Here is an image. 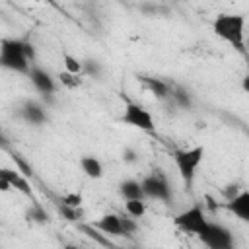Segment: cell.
Here are the masks:
<instances>
[{
    "label": "cell",
    "mask_w": 249,
    "mask_h": 249,
    "mask_svg": "<svg viewBox=\"0 0 249 249\" xmlns=\"http://www.w3.org/2000/svg\"><path fill=\"white\" fill-rule=\"evenodd\" d=\"M80 169L89 179H101L103 177V163L95 156H89V154L82 156L80 158Z\"/></svg>",
    "instance_id": "obj_14"
},
{
    "label": "cell",
    "mask_w": 249,
    "mask_h": 249,
    "mask_svg": "<svg viewBox=\"0 0 249 249\" xmlns=\"http://www.w3.org/2000/svg\"><path fill=\"white\" fill-rule=\"evenodd\" d=\"M99 231H103L109 237H121L124 235V228H123V216L115 214V212H107L103 216H99L95 222H91Z\"/></svg>",
    "instance_id": "obj_10"
},
{
    "label": "cell",
    "mask_w": 249,
    "mask_h": 249,
    "mask_svg": "<svg viewBox=\"0 0 249 249\" xmlns=\"http://www.w3.org/2000/svg\"><path fill=\"white\" fill-rule=\"evenodd\" d=\"M241 89H243L245 93H249V72L241 78Z\"/></svg>",
    "instance_id": "obj_27"
},
{
    "label": "cell",
    "mask_w": 249,
    "mask_h": 249,
    "mask_svg": "<svg viewBox=\"0 0 249 249\" xmlns=\"http://www.w3.org/2000/svg\"><path fill=\"white\" fill-rule=\"evenodd\" d=\"M202 161H204V146H193V148H183L173 152V163L187 189H193L196 171Z\"/></svg>",
    "instance_id": "obj_3"
},
{
    "label": "cell",
    "mask_w": 249,
    "mask_h": 249,
    "mask_svg": "<svg viewBox=\"0 0 249 249\" xmlns=\"http://www.w3.org/2000/svg\"><path fill=\"white\" fill-rule=\"evenodd\" d=\"M0 177L8 179L14 191H18V193H21V195H25V196H33V189H31V185H29L27 175H23L18 167H16V169L2 167V169H0Z\"/></svg>",
    "instance_id": "obj_12"
},
{
    "label": "cell",
    "mask_w": 249,
    "mask_h": 249,
    "mask_svg": "<svg viewBox=\"0 0 249 249\" xmlns=\"http://www.w3.org/2000/svg\"><path fill=\"white\" fill-rule=\"evenodd\" d=\"M58 210H60L62 218H64V220H68V222H80V220H82V216H84L82 206H68V204H62V202H60Z\"/></svg>",
    "instance_id": "obj_21"
},
{
    "label": "cell",
    "mask_w": 249,
    "mask_h": 249,
    "mask_svg": "<svg viewBox=\"0 0 249 249\" xmlns=\"http://www.w3.org/2000/svg\"><path fill=\"white\" fill-rule=\"evenodd\" d=\"M245 25L247 19L243 14H231V12H222L214 18L212 21V31L218 39L228 43L233 51L239 54H245Z\"/></svg>",
    "instance_id": "obj_2"
},
{
    "label": "cell",
    "mask_w": 249,
    "mask_h": 249,
    "mask_svg": "<svg viewBox=\"0 0 249 249\" xmlns=\"http://www.w3.org/2000/svg\"><path fill=\"white\" fill-rule=\"evenodd\" d=\"M198 241L202 245H206L208 249H231L233 247V235H231V231L224 224L212 222V220H210L206 231L198 237Z\"/></svg>",
    "instance_id": "obj_7"
},
{
    "label": "cell",
    "mask_w": 249,
    "mask_h": 249,
    "mask_svg": "<svg viewBox=\"0 0 249 249\" xmlns=\"http://www.w3.org/2000/svg\"><path fill=\"white\" fill-rule=\"evenodd\" d=\"M224 208H226L230 214H233L237 220L249 224V189H241V191H237L235 195H231V196L224 202Z\"/></svg>",
    "instance_id": "obj_9"
},
{
    "label": "cell",
    "mask_w": 249,
    "mask_h": 249,
    "mask_svg": "<svg viewBox=\"0 0 249 249\" xmlns=\"http://www.w3.org/2000/svg\"><path fill=\"white\" fill-rule=\"evenodd\" d=\"M146 210H148L146 198H128V200H124V214H128L132 218H144Z\"/></svg>",
    "instance_id": "obj_16"
},
{
    "label": "cell",
    "mask_w": 249,
    "mask_h": 249,
    "mask_svg": "<svg viewBox=\"0 0 249 249\" xmlns=\"http://www.w3.org/2000/svg\"><path fill=\"white\" fill-rule=\"evenodd\" d=\"M80 230H82L88 237L95 239L99 245H113V243H111V237H109V235H105L103 231H99L93 224H80Z\"/></svg>",
    "instance_id": "obj_18"
},
{
    "label": "cell",
    "mask_w": 249,
    "mask_h": 249,
    "mask_svg": "<svg viewBox=\"0 0 249 249\" xmlns=\"http://www.w3.org/2000/svg\"><path fill=\"white\" fill-rule=\"evenodd\" d=\"M140 183H142V189H144L146 198H154V200H160V202L169 204V200L173 196L171 195V187H169L167 177L160 169H154L152 173L144 175L140 179Z\"/></svg>",
    "instance_id": "obj_6"
},
{
    "label": "cell",
    "mask_w": 249,
    "mask_h": 249,
    "mask_svg": "<svg viewBox=\"0 0 249 249\" xmlns=\"http://www.w3.org/2000/svg\"><path fill=\"white\" fill-rule=\"evenodd\" d=\"M171 99H173L175 105L181 107V109H191V107H193V97H191V93H189L187 89H183V88H175V86H173V89H171Z\"/></svg>",
    "instance_id": "obj_20"
},
{
    "label": "cell",
    "mask_w": 249,
    "mask_h": 249,
    "mask_svg": "<svg viewBox=\"0 0 249 249\" xmlns=\"http://www.w3.org/2000/svg\"><path fill=\"white\" fill-rule=\"evenodd\" d=\"M19 115H21V119L25 123H29L33 126H41V124H45L49 121V115H47L45 107L41 103H37V101H25L21 105V109H19Z\"/></svg>",
    "instance_id": "obj_11"
},
{
    "label": "cell",
    "mask_w": 249,
    "mask_h": 249,
    "mask_svg": "<svg viewBox=\"0 0 249 249\" xmlns=\"http://www.w3.org/2000/svg\"><path fill=\"white\" fill-rule=\"evenodd\" d=\"M60 202H62V204H68V206H82L84 198H82L80 193H66V195H62Z\"/></svg>",
    "instance_id": "obj_23"
},
{
    "label": "cell",
    "mask_w": 249,
    "mask_h": 249,
    "mask_svg": "<svg viewBox=\"0 0 249 249\" xmlns=\"http://www.w3.org/2000/svg\"><path fill=\"white\" fill-rule=\"evenodd\" d=\"M14 161H16L18 169H19L23 175H27V177H31V175H33V169H31V167H29V165H27V163L21 160V156H18V154H16V156H14Z\"/></svg>",
    "instance_id": "obj_25"
},
{
    "label": "cell",
    "mask_w": 249,
    "mask_h": 249,
    "mask_svg": "<svg viewBox=\"0 0 249 249\" xmlns=\"http://www.w3.org/2000/svg\"><path fill=\"white\" fill-rule=\"evenodd\" d=\"M35 64V49L27 39H10L4 37L0 43V66L10 72L29 74Z\"/></svg>",
    "instance_id": "obj_1"
},
{
    "label": "cell",
    "mask_w": 249,
    "mask_h": 249,
    "mask_svg": "<svg viewBox=\"0 0 249 249\" xmlns=\"http://www.w3.org/2000/svg\"><path fill=\"white\" fill-rule=\"evenodd\" d=\"M210 220L206 216V210H204V204L200 202H195L191 204L189 208L181 210L179 214H175L173 218V226L183 231V233H189V235H195V237H200L206 228H208Z\"/></svg>",
    "instance_id": "obj_4"
},
{
    "label": "cell",
    "mask_w": 249,
    "mask_h": 249,
    "mask_svg": "<svg viewBox=\"0 0 249 249\" xmlns=\"http://www.w3.org/2000/svg\"><path fill=\"white\" fill-rule=\"evenodd\" d=\"M121 123L126 124V126H132V128H138L142 132H156V121H154V115L140 103L136 101H124V107H123V115H121Z\"/></svg>",
    "instance_id": "obj_5"
},
{
    "label": "cell",
    "mask_w": 249,
    "mask_h": 249,
    "mask_svg": "<svg viewBox=\"0 0 249 249\" xmlns=\"http://www.w3.org/2000/svg\"><path fill=\"white\" fill-rule=\"evenodd\" d=\"M123 160H124V161H134V160H136V158H134V152H132L130 148H126V150L123 152Z\"/></svg>",
    "instance_id": "obj_26"
},
{
    "label": "cell",
    "mask_w": 249,
    "mask_h": 249,
    "mask_svg": "<svg viewBox=\"0 0 249 249\" xmlns=\"http://www.w3.org/2000/svg\"><path fill=\"white\" fill-rule=\"evenodd\" d=\"M58 82H60L66 89H78V88L84 84V74H72V72L62 70V72L58 74Z\"/></svg>",
    "instance_id": "obj_17"
},
{
    "label": "cell",
    "mask_w": 249,
    "mask_h": 249,
    "mask_svg": "<svg viewBox=\"0 0 249 249\" xmlns=\"http://www.w3.org/2000/svg\"><path fill=\"white\" fill-rule=\"evenodd\" d=\"M119 195L123 196V200H128V198H146L144 189H142V183L138 179H124V181H121Z\"/></svg>",
    "instance_id": "obj_15"
},
{
    "label": "cell",
    "mask_w": 249,
    "mask_h": 249,
    "mask_svg": "<svg viewBox=\"0 0 249 249\" xmlns=\"http://www.w3.org/2000/svg\"><path fill=\"white\" fill-rule=\"evenodd\" d=\"M27 2H37V4H41V2H53V0H27Z\"/></svg>",
    "instance_id": "obj_28"
},
{
    "label": "cell",
    "mask_w": 249,
    "mask_h": 249,
    "mask_svg": "<svg viewBox=\"0 0 249 249\" xmlns=\"http://www.w3.org/2000/svg\"><path fill=\"white\" fill-rule=\"evenodd\" d=\"M123 228H124V235H132L138 231V218H132L128 214L123 216Z\"/></svg>",
    "instance_id": "obj_22"
},
{
    "label": "cell",
    "mask_w": 249,
    "mask_h": 249,
    "mask_svg": "<svg viewBox=\"0 0 249 249\" xmlns=\"http://www.w3.org/2000/svg\"><path fill=\"white\" fill-rule=\"evenodd\" d=\"M27 216H29V220H33V222H47V214L43 212V208H41L39 204H35V206L27 212Z\"/></svg>",
    "instance_id": "obj_24"
},
{
    "label": "cell",
    "mask_w": 249,
    "mask_h": 249,
    "mask_svg": "<svg viewBox=\"0 0 249 249\" xmlns=\"http://www.w3.org/2000/svg\"><path fill=\"white\" fill-rule=\"evenodd\" d=\"M138 82H142L144 88H146L156 99H160V101L171 97V89H173V86H169V84H167L165 80H161V78H154V76H138Z\"/></svg>",
    "instance_id": "obj_13"
},
{
    "label": "cell",
    "mask_w": 249,
    "mask_h": 249,
    "mask_svg": "<svg viewBox=\"0 0 249 249\" xmlns=\"http://www.w3.org/2000/svg\"><path fill=\"white\" fill-rule=\"evenodd\" d=\"M27 78H29L31 86L35 88V91L41 93L45 99H49V97H53L56 93V80L53 78V74L49 70L41 68L39 64H33L31 66Z\"/></svg>",
    "instance_id": "obj_8"
},
{
    "label": "cell",
    "mask_w": 249,
    "mask_h": 249,
    "mask_svg": "<svg viewBox=\"0 0 249 249\" xmlns=\"http://www.w3.org/2000/svg\"><path fill=\"white\" fill-rule=\"evenodd\" d=\"M62 64H64V70L66 72H72V74H84V60L70 54V53H62Z\"/></svg>",
    "instance_id": "obj_19"
}]
</instances>
